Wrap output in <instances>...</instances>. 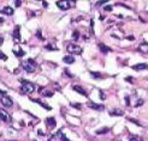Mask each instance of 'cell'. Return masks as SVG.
<instances>
[{
    "label": "cell",
    "instance_id": "cell-1",
    "mask_svg": "<svg viewBox=\"0 0 148 141\" xmlns=\"http://www.w3.org/2000/svg\"><path fill=\"white\" fill-rule=\"evenodd\" d=\"M73 5H75V0H59V1H57V6L63 11L71 8V6Z\"/></svg>",
    "mask_w": 148,
    "mask_h": 141
},
{
    "label": "cell",
    "instance_id": "cell-2",
    "mask_svg": "<svg viewBox=\"0 0 148 141\" xmlns=\"http://www.w3.org/2000/svg\"><path fill=\"white\" fill-rule=\"evenodd\" d=\"M22 86H21V92L24 93V94H28V93H31L34 92L35 90V86H34L31 82H25V80H22Z\"/></svg>",
    "mask_w": 148,
    "mask_h": 141
},
{
    "label": "cell",
    "instance_id": "cell-3",
    "mask_svg": "<svg viewBox=\"0 0 148 141\" xmlns=\"http://www.w3.org/2000/svg\"><path fill=\"white\" fill-rule=\"evenodd\" d=\"M66 50L67 53L70 54H82V48L78 46V44H75V43H69L66 46Z\"/></svg>",
    "mask_w": 148,
    "mask_h": 141
},
{
    "label": "cell",
    "instance_id": "cell-4",
    "mask_svg": "<svg viewBox=\"0 0 148 141\" xmlns=\"http://www.w3.org/2000/svg\"><path fill=\"white\" fill-rule=\"evenodd\" d=\"M22 66H23V68H24V70L28 72V73H33L34 70H36V66H35L33 60H27V61H24L22 64Z\"/></svg>",
    "mask_w": 148,
    "mask_h": 141
},
{
    "label": "cell",
    "instance_id": "cell-5",
    "mask_svg": "<svg viewBox=\"0 0 148 141\" xmlns=\"http://www.w3.org/2000/svg\"><path fill=\"white\" fill-rule=\"evenodd\" d=\"M0 102H1V104H3L4 106H12V104H13V102H12L11 98L7 97V96H5V94L0 96Z\"/></svg>",
    "mask_w": 148,
    "mask_h": 141
},
{
    "label": "cell",
    "instance_id": "cell-6",
    "mask_svg": "<svg viewBox=\"0 0 148 141\" xmlns=\"http://www.w3.org/2000/svg\"><path fill=\"white\" fill-rule=\"evenodd\" d=\"M0 120L4 121V122H9L10 121V115H9V112L3 108H0Z\"/></svg>",
    "mask_w": 148,
    "mask_h": 141
},
{
    "label": "cell",
    "instance_id": "cell-7",
    "mask_svg": "<svg viewBox=\"0 0 148 141\" xmlns=\"http://www.w3.org/2000/svg\"><path fill=\"white\" fill-rule=\"evenodd\" d=\"M72 90L73 91H76V92H78L81 96H84V97H87V91L83 88L82 86H80V85H72Z\"/></svg>",
    "mask_w": 148,
    "mask_h": 141
},
{
    "label": "cell",
    "instance_id": "cell-8",
    "mask_svg": "<svg viewBox=\"0 0 148 141\" xmlns=\"http://www.w3.org/2000/svg\"><path fill=\"white\" fill-rule=\"evenodd\" d=\"M134 70H148V65L147 64H137V65H134L131 67Z\"/></svg>",
    "mask_w": 148,
    "mask_h": 141
},
{
    "label": "cell",
    "instance_id": "cell-9",
    "mask_svg": "<svg viewBox=\"0 0 148 141\" xmlns=\"http://www.w3.org/2000/svg\"><path fill=\"white\" fill-rule=\"evenodd\" d=\"M1 12H3V13H5V14H7V16H12V14H13V12H15V10H13L12 7H10V6H5V7L1 10Z\"/></svg>",
    "mask_w": 148,
    "mask_h": 141
},
{
    "label": "cell",
    "instance_id": "cell-10",
    "mask_svg": "<svg viewBox=\"0 0 148 141\" xmlns=\"http://www.w3.org/2000/svg\"><path fill=\"white\" fill-rule=\"evenodd\" d=\"M55 120L53 118V117H48V118H46V124H47V127H49V128H54L55 127Z\"/></svg>",
    "mask_w": 148,
    "mask_h": 141
},
{
    "label": "cell",
    "instance_id": "cell-11",
    "mask_svg": "<svg viewBox=\"0 0 148 141\" xmlns=\"http://www.w3.org/2000/svg\"><path fill=\"white\" fill-rule=\"evenodd\" d=\"M88 106L94 109V110H102V109H104V105H99V104H95V103H93V102H89V103H88Z\"/></svg>",
    "mask_w": 148,
    "mask_h": 141
},
{
    "label": "cell",
    "instance_id": "cell-12",
    "mask_svg": "<svg viewBox=\"0 0 148 141\" xmlns=\"http://www.w3.org/2000/svg\"><path fill=\"white\" fill-rule=\"evenodd\" d=\"M138 50L141 52V53H148V43L146 42H143L138 46Z\"/></svg>",
    "mask_w": 148,
    "mask_h": 141
},
{
    "label": "cell",
    "instance_id": "cell-13",
    "mask_svg": "<svg viewBox=\"0 0 148 141\" xmlns=\"http://www.w3.org/2000/svg\"><path fill=\"white\" fill-rule=\"evenodd\" d=\"M31 100H33V102H35V103H39L40 105H41V106H42V108L46 109V110H51V106H49V105H47L46 103H42V102H41L40 99H35V98H31Z\"/></svg>",
    "mask_w": 148,
    "mask_h": 141
},
{
    "label": "cell",
    "instance_id": "cell-14",
    "mask_svg": "<svg viewBox=\"0 0 148 141\" xmlns=\"http://www.w3.org/2000/svg\"><path fill=\"white\" fill-rule=\"evenodd\" d=\"M123 110H121V109H115V110H112L111 111V115L112 116H123Z\"/></svg>",
    "mask_w": 148,
    "mask_h": 141
},
{
    "label": "cell",
    "instance_id": "cell-15",
    "mask_svg": "<svg viewBox=\"0 0 148 141\" xmlns=\"http://www.w3.org/2000/svg\"><path fill=\"white\" fill-rule=\"evenodd\" d=\"M99 49H100V50H101V53H104V54H106V53H108V52H110V48H107L104 43H99Z\"/></svg>",
    "mask_w": 148,
    "mask_h": 141
},
{
    "label": "cell",
    "instance_id": "cell-16",
    "mask_svg": "<svg viewBox=\"0 0 148 141\" xmlns=\"http://www.w3.org/2000/svg\"><path fill=\"white\" fill-rule=\"evenodd\" d=\"M63 61H64L65 64H73V62H75V59H73L72 56H67V55H66V56L63 58Z\"/></svg>",
    "mask_w": 148,
    "mask_h": 141
},
{
    "label": "cell",
    "instance_id": "cell-17",
    "mask_svg": "<svg viewBox=\"0 0 148 141\" xmlns=\"http://www.w3.org/2000/svg\"><path fill=\"white\" fill-rule=\"evenodd\" d=\"M19 28L21 26H18V25H17V26L15 28V31H13V37H15L16 41H18L19 37H21V36H19Z\"/></svg>",
    "mask_w": 148,
    "mask_h": 141
},
{
    "label": "cell",
    "instance_id": "cell-18",
    "mask_svg": "<svg viewBox=\"0 0 148 141\" xmlns=\"http://www.w3.org/2000/svg\"><path fill=\"white\" fill-rule=\"evenodd\" d=\"M108 132H110V128L104 127V128H101V129L96 130V134H98V135H101V134H106V133H108Z\"/></svg>",
    "mask_w": 148,
    "mask_h": 141
},
{
    "label": "cell",
    "instance_id": "cell-19",
    "mask_svg": "<svg viewBox=\"0 0 148 141\" xmlns=\"http://www.w3.org/2000/svg\"><path fill=\"white\" fill-rule=\"evenodd\" d=\"M57 136H59L60 141H70V140H69V139H67V138L65 136V134H64V133H61V130H59V132H58Z\"/></svg>",
    "mask_w": 148,
    "mask_h": 141
},
{
    "label": "cell",
    "instance_id": "cell-20",
    "mask_svg": "<svg viewBox=\"0 0 148 141\" xmlns=\"http://www.w3.org/2000/svg\"><path fill=\"white\" fill-rule=\"evenodd\" d=\"M72 38H73L75 41H77V40L80 38V32H78L77 30H75V31H73V34H72Z\"/></svg>",
    "mask_w": 148,
    "mask_h": 141
},
{
    "label": "cell",
    "instance_id": "cell-21",
    "mask_svg": "<svg viewBox=\"0 0 148 141\" xmlns=\"http://www.w3.org/2000/svg\"><path fill=\"white\" fill-rule=\"evenodd\" d=\"M90 74H92L93 78H96V79H99V78L101 76V74H100L99 72H90Z\"/></svg>",
    "mask_w": 148,
    "mask_h": 141
},
{
    "label": "cell",
    "instance_id": "cell-22",
    "mask_svg": "<svg viewBox=\"0 0 148 141\" xmlns=\"http://www.w3.org/2000/svg\"><path fill=\"white\" fill-rule=\"evenodd\" d=\"M129 121H130V122H132V123H135V124L136 126H138V127H141V123H140V122H138V121H137V120H135V118H130V117H129Z\"/></svg>",
    "mask_w": 148,
    "mask_h": 141
},
{
    "label": "cell",
    "instance_id": "cell-23",
    "mask_svg": "<svg viewBox=\"0 0 148 141\" xmlns=\"http://www.w3.org/2000/svg\"><path fill=\"white\" fill-rule=\"evenodd\" d=\"M129 141H142V139H141V138H138V136H131V138H130V140Z\"/></svg>",
    "mask_w": 148,
    "mask_h": 141
},
{
    "label": "cell",
    "instance_id": "cell-24",
    "mask_svg": "<svg viewBox=\"0 0 148 141\" xmlns=\"http://www.w3.org/2000/svg\"><path fill=\"white\" fill-rule=\"evenodd\" d=\"M42 94H44L45 97H52V96H53V92H51V91H45Z\"/></svg>",
    "mask_w": 148,
    "mask_h": 141
},
{
    "label": "cell",
    "instance_id": "cell-25",
    "mask_svg": "<svg viewBox=\"0 0 148 141\" xmlns=\"http://www.w3.org/2000/svg\"><path fill=\"white\" fill-rule=\"evenodd\" d=\"M45 48L47 49V50H58V48H54L53 46H49V44H47V46H46Z\"/></svg>",
    "mask_w": 148,
    "mask_h": 141
},
{
    "label": "cell",
    "instance_id": "cell-26",
    "mask_svg": "<svg viewBox=\"0 0 148 141\" xmlns=\"http://www.w3.org/2000/svg\"><path fill=\"white\" fill-rule=\"evenodd\" d=\"M143 103H144V100H143V99H138V100L136 102V104H135V106H141Z\"/></svg>",
    "mask_w": 148,
    "mask_h": 141
},
{
    "label": "cell",
    "instance_id": "cell-27",
    "mask_svg": "<svg viewBox=\"0 0 148 141\" xmlns=\"http://www.w3.org/2000/svg\"><path fill=\"white\" fill-rule=\"evenodd\" d=\"M108 0H100V1H98L96 2V6H100V5H104V4H106Z\"/></svg>",
    "mask_w": 148,
    "mask_h": 141
},
{
    "label": "cell",
    "instance_id": "cell-28",
    "mask_svg": "<svg viewBox=\"0 0 148 141\" xmlns=\"http://www.w3.org/2000/svg\"><path fill=\"white\" fill-rule=\"evenodd\" d=\"M104 10H105V11H108V12H110V11H112V6H111V5L105 6V7H104Z\"/></svg>",
    "mask_w": 148,
    "mask_h": 141
},
{
    "label": "cell",
    "instance_id": "cell-29",
    "mask_svg": "<svg viewBox=\"0 0 148 141\" xmlns=\"http://www.w3.org/2000/svg\"><path fill=\"white\" fill-rule=\"evenodd\" d=\"M36 36H38L40 40H44V37H42V35H41V30H38V32H36Z\"/></svg>",
    "mask_w": 148,
    "mask_h": 141
},
{
    "label": "cell",
    "instance_id": "cell-30",
    "mask_svg": "<svg viewBox=\"0 0 148 141\" xmlns=\"http://www.w3.org/2000/svg\"><path fill=\"white\" fill-rule=\"evenodd\" d=\"M125 103H126V105H128V106L130 105V98H129V96H126V97H125Z\"/></svg>",
    "mask_w": 148,
    "mask_h": 141
},
{
    "label": "cell",
    "instance_id": "cell-31",
    "mask_svg": "<svg viewBox=\"0 0 148 141\" xmlns=\"http://www.w3.org/2000/svg\"><path fill=\"white\" fill-rule=\"evenodd\" d=\"M71 106H73V108H77V109H81V104L80 103H75V104H71Z\"/></svg>",
    "mask_w": 148,
    "mask_h": 141
},
{
    "label": "cell",
    "instance_id": "cell-32",
    "mask_svg": "<svg viewBox=\"0 0 148 141\" xmlns=\"http://www.w3.org/2000/svg\"><path fill=\"white\" fill-rule=\"evenodd\" d=\"M0 59H3V60H7V58H6V55L4 54V53H0Z\"/></svg>",
    "mask_w": 148,
    "mask_h": 141
},
{
    "label": "cell",
    "instance_id": "cell-33",
    "mask_svg": "<svg viewBox=\"0 0 148 141\" xmlns=\"http://www.w3.org/2000/svg\"><path fill=\"white\" fill-rule=\"evenodd\" d=\"M21 4H22V1H21V0H16V7H19Z\"/></svg>",
    "mask_w": 148,
    "mask_h": 141
},
{
    "label": "cell",
    "instance_id": "cell-34",
    "mask_svg": "<svg viewBox=\"0 0 148 141\" xmlns=\"http://www.w3.org/2000/svg\"><path fill=\"white\" fill-rule=\"evenodd\" d=\"M100 98H101V99H105V94L102 91H100Z\"/></svg>",
    "mask_w": 148,
    "mask_h": 141
},
{
    "label": "cell",
    "instance_id": "cell-35",
    "mask_svg": "<svg viewBox=\"0 0 148 141\" xmlns=\"http://www.w3.org/2000/svg\"><path fill=\"white\" fill-rule=\"evenodd\" d=\"M128 40H129V41H134L135 37H134V36H128Z\"/></svg>",
    "mask_w": 148,
    "mask_h": 141
},
{
    "label": "cell",
    "instance_id": "cell-36",
    "mask_svg": "<svg viewBox=\"0 0 148 141\" xmlns=\"http://www.w3.org/2000/svg\"><path fill=\"white\" fill-rule=\"evenodd\" d=\"M38 134H40V135H45V133L42 132V130H39V132H38Z\"/></svg>",
    "mask_w": 148,
    "mask_h": 141
},
{
    "label": "cell",
    "instance_id": "cell-37",
    "mask_svg": "<svg viewBox=\"0 0 148 141\" xmlns=\"http://www.w3.org/2000/svg\"><path fill=\"white\" fill-rule=\"evenodd\" d=\"M3 42H4V38H3V37H0V46L3 44Z\"/></svg>",
    "mask_w": 148,
    "mask_h": 141
},
{
    "label": "cell",
    "instance_id": "cell-38",
    "mask_svg": "<svg viewBox=\"0 0 148 141\" xmlns=\"http://www.w3.org/2000/svg\"><path fill=\"white\" fill-rule=\"evenodd\" d=\"M4 22V18H0V23H3Z\"/></svg>",
    "mask_w": 148,
    "mask_h": 141
},
{
    "label": "cell",
    "instance_id": "cell-39",
    "mask_svg": "<svg viewBox=\"0 0 148 141\" xmlns=\"http://www.w3.org/2000/svg\"><path fill=\"white\" fill-rule=\"evenodd\" d=\"M9 141H16V140H9Z\"/></svg>",
    "mask_w": 148,
    "mask_h": 141
},
{
    "label": "cell",
    "instance_id": "cell-40",
    "mask_svg": "<svg viewBox=\"0 0 148 141\" xmlns=\"http://www.w3.org/2000/svg\"><path fill=\"white\" fill-rule=\"evenodd\" d=\"M118 141H122V140H118Z\"/></svg>",
    "mask_w": 148,
    "mask_h": 141
},
{
    "label": "cell",
    "instance_id": "cell-41",
    "mask_svg": "<svg viewBox=\"0 0 148 141\" xmlns=\"http://www.w3.org/2000/svg\"><path fill=\"white\" fill-rule=\"evenodd\" d=\"M48 141H51V140H48Z\"/></svg>",
    "mask_w": 148,
    "mask_h": 141
}]
</instances>
